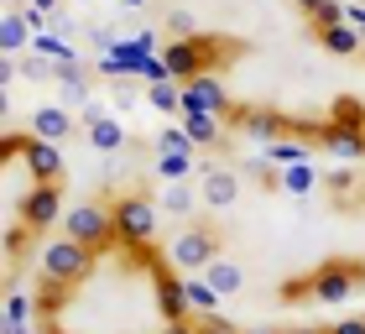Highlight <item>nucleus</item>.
<instances>
[{"label": "nucleus", "instance_id": "1", "mask_svg": "<svg viewBox=\"0 0 365 334\" xmlns=\"http://www.w3.org/2000/svg\"><path fill=\"white\" fill-rule=\"evenodd\" d=\"M240 58V42L235 37H204V31H193V37L182 42H168V53H162V74L173 79H204V74H220L230 63Z\"/></svg>", "mask_w": 365, "mask_h": 334}, {"label": "nucleus", "instance_id": "2", "mask_svg": "<svg viewBox=\"0 0 365 334\" xmlns=\"http://www.w3.org/2000/svg\"><path fill=\"white\" fill-rule=\"evenodd\" d=\"M89 272H94V250L78 246L73 236L42 246V288H47V303H63L68 288H78Z\"/></svg>", "mask_w": 365, "mask_h": 334}, {"label": "nucleus", "instance_id": "3", "mask_svg": "<svg viewBox=\"0 0 365 334\" xmlns=\"http://www.w3.org/2000/svg\"><path fill=\"white\" fill-rule=\"evenodd\" d=\"M220 256H225V236H220V225H214V220L182 225L178 241H173V250H168V261L178 266V272H209Z\"/></svg>", "mask_w": 365, "mask_h": 334}, {"label": "nucleus", "instance_id": "4", "mask_svg": "<svg viewBox=\"0 0 365 334\" xmlns=\"http://www.w3.org/2000/svg\"><path fill=\"white\" fill-rule=\"evenodd\" d=\"M157 209H162V204H152L141 188L120 193V198L110 204V214H115V241L130 246V250H146V246H152V236H157Z\"/></svg>", "mask_w": 365, "mask_h": 334}, {"label": "nucleus", "instance_id": "5", "mask_svg": "<svg viewBox=\"0 0 365 334\" xmlns=\"http://www.w3.org/2000/svg\"><path fill=\"white\" fill-rule=\"evenodd\" d=\"M63 236H73L78 246H89L99 256L105 246H115V214H110V204H78V209H68V214H63Z\"/></svg>", "mask_w": 365, "mask_h": 334}, {"label": "nucleus", "instance_id": "6", "mask_svg": "<svg viewBox=\"0 0 365 334\" xmlns=\"http://www.w3.org/2000/svg\"><path fill=\"white\" fill-rule=\"evenodd\" d=\"M360 282H365V261H324L308 272V288L319 303H344L350 293H360Z\"/></svg>", "mask_w": 365, "mask_h": 334}, {"label": "nucleus", "instance_id": "7", "mask_svg": "<svg viewBox=\"0 0 365 334\" xmlns=\"http://www.w3.org/2000/svg\"><path fill=\"white\" fill-rule=\"evenodd\" d=\"M6 157H21L31 183H58L63 178V157H58V141L47 136H11L6 141Z\"/></svg>", "mask_w": 365, "mask_h": 334}, {"label": "nucleus", "instance_id": "8", "mask_svg": "<svg viewBox=\"0 0 365 334\" xmlns=\"http://www.w3.org/2000/svg\"><path fill=\"white\" fill-rule=\"evenodd\" d=\"M182 110H188V115L204 110V115H220V121H230V115H235V105H230V94H225V84L214 79V74L182 84Z\"/></svg>", "mask_w": 365, "mask_h": 334}, {"label": "nucleus", "instance_id": "9", "mask_svg": "<svg viewBox=\"0 0 365 334\" xmlns=\"http://www.w3.org/2000/svg\"><path fill=\"white\" fill-rule=\"evenodd\" d=\"M58 209H63V193H58V183H31V193L21 198V225H31V230L42 236V230L58 220Z\"/></svg>", "mask_w": 365, "mask_h": 334}, {"label": "nucleus", "instance_id": "10", "mask_svg": "<svg viewBox=\"0 0 365 334\" xmlns=\"http://www.w3.org/2000/svg\"><path fill=\"white\" fill-rule=\"evenodd\" d=\"M198 198H204V209H230L240 198V173H235V167H204Z\"/></svg>", "mask_w": 365, "mask_h": 334}, {"label": "nucleus", "instance_id": "11", "mask_svg": "<svg viewBox=\"0 0 365 334\" xmlns=\"http://www.w3.org/2000/svg\"><path fill=\"white\" fill-rule=\"evenodd\" d=\"M37 37V21H31V11H21V6H6L0 11V53H21V47Z\"/></svg>", "mask_w": 365, "mask_h": 334}, {"label": "nucleus", "instance_id": "12", "mask_svg": "<svg viewBox=\"0 0 365 334\" xmlns=\"http://www.w3.org/2000/svg\"><path fill=\"white\" fill-rule=\"evenodd\" d=\"M73 131H78V121H73V110H68V105H37V110H31V136L68 141Z\"/></svg>", "mask_w": 365, "mask_h": 334}, {"label": "nucleus", "instance_id": "13", "mask_svg": "<svg viewBox=\"0 0 365 334\" xmlns=\"http://www.w3.org/2000/svg\"><path fill=\"white\" fill-rule=\"evenodd\" d=\"M152 282H157V308H162V319H188L193 308H188V293H182V282H173L162 266L152 272Z\"/></svg>", "mask_w": 365, "mask_h": 334}, {"label": "nucleus", "instance_id": "14", "mask_svg": "<svg viewBox=\"0 0 365 334\" xmlns=\"http://www.w3.org/2000/svg\"><path fill=\"white\" fill-rule=\"evenodd\" d=\"M89 146L94 152H120L125 146V126L110 121V115H89Z\"/></svg>", "mask_w": 365, "mask_h": 334}, {"label": "nucleus", "instance_id": "15", "mask_svg": "<svg viewBox=\"0 0 365 334\" xmlns=\"http://www.w3.org/2000/svg\"><path fill=\"white\" fill-rule=\"evenodd\" d=\"M198 204H204V198H198V183H173V188L162 193V214H173V220H188Z\"/></svg>", "mask_w": 365, "mask_h": 334}, {"label": "nucleus", "instance_id": "16", "mask_svg": "<svg viewBox=\"0 0 365 334\" xmlns=\"http://www.w3.org/2000/svg\"><path fill=\"white\" fill-rule=\"evenodd\" d=\"M182 293H188V308H193V313H214V308H220V288H214L204 272H188Z\"/></svg>", "mask_w": 365, "mask_h": 334}, {"label": "nucleus", "instance_id": "17", "mask_svg": "<svg viewBox=\"0 0 365 334\" xmlns=\"http://www.w3.org/2000/svg\"><path fill=\"white\" fill-rule=\"evenodd\" d=\"M319 42H324L334 58H355V53H360V26L334 21V26H324V31H319Z\"/></svg>", "mask_w": 365, "mask_h": 334}, {"label": "nucleus", "instance_id": "18", "mask_svg": "<svg viewBox=\"0 0 365 334\" xmlns=\"http://www.w3.org/2000/svg\"><path fill=\"white\" fill-rule=\"evenodd\" d=\"M152 173L168 178V183H188L193 178V152H168V146H157V167Z\"/></svg>", "mask_w": 365, "mask_h": 334}, {"label": "nucleus", "instance_id": "19", "mask_svg": "<svg viewBox=\"0 0 365 334\" xmlns=\"http://www.w3.org/2000/svg\"><path fill=\"white\" fill-rule=\"evenodd\" d=\"M188 136H193V146H225V131H220V115H204V110H193L188 121Z\"/></svg>", "mask_w": 365, "mask_h": 334}, {"label": "nucleus", "instance_id": "20", "mask_svg": "<svg viewBox=\"0 0 365 334\" xmlns=\"http://www.w3.org/2000/svg\"><path fill=\"white\" fill-rule=\"evenodd\" d=\"M204 277L214 282V288H220V298H235V293L245 288V272H240V266H235V261H225V256H220V261H214V266H209V272H204Z\"/></svg>", "mask_w": 365, "mask_h": 334}, {"label": "nucleus", "instance_id": "21", "mask_svg": "<svg viewBox=\"0 0 365 334\" xmlns=\"http://www.w3.org/2000/svg\"><path fill=\"white\" fill-rule=\"evenodd\" d=\"M168 79H173V74H162V79L152 84V89H146V105H152V110H182V94L173 89Z\"/></svg>", "mask_w": 365, "mask_h": 334}, {"label": "nucleus", "instance_id": "22", "mask_svg": "<svg viewBox=\"0 0 365 334\" xmlns=\"http://www.w3.org/2000/svg\"><path fill=\"white\" fill-rule=\"evenodd\" d=\"M84 105L89 99V79H84V69H73V63H63V105Z\"/></svg>", "mask_w": 365, "mask_h": 334}, {"label": "nucleus", "instance_id": "23", "mask_svg": "<svg viewBox=\"0 0 365 334\" xmlns=\"http://www.w3.org/2000/svg\"><path fill=\"white\" fill-rule=\"evenodd\" d=\"M329 121H339L350 131H365V105H360V99H339V105L329 110Z\"/></svg>", "mask_w": 365, "mask_h": 334}, {"label": "nucleus", "instance_id": "24", "mask_svg": "<svg viewBox=\"0 0 365 334\" xmlns=\"http://www.w3.org/2000/svg\"><path fill=\"white\" fill-rule=\"evenodd\" d=\"M313 183H319V178H313V167H308V162H287V173H282V188H292V193H308Z\"/></svg>", "mask_w": 365, "mask_h": 334}, {"label": "nucleus", "instance_id": "25", "mask_svg": "<svg viewBox=\"0 0 365 334\" xmlns=\"http://www.w3.org/2000/svg\"><path fill=\"white\" fill-rule=\"evenodd\" d=\"M277 298H282V303H308L313 288H308V277H287V282L277 288Z\"/></svg>", "mask_w": 365, "mask_h": 334}, {"label": "nucleus", "instance_id": "26", "mask_svg": "<svg viewBox=\"0 0 365 334\" xmlns=\"http://www.w3.org/2000/svg\"><path fill=\"white\" fill-rule=\"evenodd\" d=\"M31 313H37V308H31L26 293H11V298H6V324H26Z\"/></svg>", "mask_w": 365, "mask_h": 334}, {"label": "nucleus", "instance_id": "27", "mask_svg": "<svg viewBox=\"0 0 365 334\" xmlns=\"http://www.w3.org/2000/svg\"><path fill=\"white\" fill-rule=\"evenodd\" d=\"M193 334H240V329H235V324H225V319H214V313H198Z\"/></svg>", "mask_w": 365, "mask_h": 334}, {"label": "nucleus", "instance_id": "28", "mask_svg": "<svg viewBox=\"0 0 365 334\" xmlns=\"http://www.w3.org/2000/svg\"><path fill=\"white\" fill-rule=\"evenodd\" d=\"M157 146H168V152H193V136H188V131H162Z\"/></svg>", "mask_w": 365, "mask_h": 334}, {"label": "nucleus", "instance_id": "29", "mask_svg": "<svg viewBox=\"0 0 365 334\" xmlns=\"http://www.w3.org/2000/svg\"><path fill=\"white\" fill-rule=\"evenodd\" d=\"M329 334H365V319H339Z\"/></svg>", "mask_w": 365, "mask_h": 334}, {"label": "nucleus", "instance_id": "30", "mask_svg": "<svg viewBox=\"0 0 365 334\" xmlns=\"http://www.w3.org/2000/svg\"><path fill=\"white\" fill-rule=\"evenodd\" d=\"M324 6H329V0H297V11H303V16H319Z\"/></svg>", "mask_w": 365, "mask_h": 334}, {"label": "nucleus", "instance_id": "31", "mask_svg": "<svg viewBox=\"0 0 365 334\" xmlns=\"http://www.w3.org/2000/svg\"><path fill=\"white\" fill-rule=\"evenodd\" d=\"M162 334H193V324H188V319H168V329H162Z\"/></svg>", "mask_w": 365, "mask_h": 334}, {"label": "nucleus", "instance_id": "32", "mask_svg": "<svg viewBox=\"0 0 365 334\" xmlns=\"http://www.w3.org/2000/svg\"><path fill=\"white\" fill-rule=\"evenodd\" d=\"M58 6H63V0H31V11H42V16H53Z\"/></svg>", "mask_w": 365, "mask_h": 334}, {"label": "nucleus", "instance_id": "33", "mask_svg": "<svg viewBox=\"0 0 365 334\" xmlns=\"http://www.w3.org/2000/svg\"><path fill=\"white\" fill-rule=\"evenodd\" d=\"M6 334H42L37 324H6Z\"/></svg>", "mask_w": 365, "mask_h": 334}, {"label": "nucleus", "instance_id": "34", "mask_svg": "<svg viewBox=\"0 0 365 334\" xmlns=\"http://www.w3.org/2000/svg\"><path fill=\"white\" fill-rule=\"evenodd\" d=\"M350 26H360V31H365V6H355V11H350Z\"/></svg>", "mask_w": 365, "mask_h": 334}, {"label": "nucleus", "instance_id": "35", "mask_svg": "<svg viewBox=\"0 0 365 334\" xmlns=\"http://www.w3.org/2000/svg\"><path fill=\"white\" fill-rule=\"evenodd\" d=\"M240 334H282V329H240Z\"/></svg>", "mask_w": 365, "mask_h": 334}, {"label": "nucleus", "instance_id": "36", "mask_svg": "<svg viewBox=\"0 0 365 334\" xmlns=\"http://www.w3.org/2000/svg\"><path fill=\"white\" fill-rule=\"evenodd\" d=\"M287 334H329V329H287Z\"/></svg>", "mask_w": 365, "mask_h": 334}, {"label": "nucleus", "instance_id": "37", "mask_svg": "<svg viewBox=\"0 0 365 334\" xmlns=\"http://www.w3.org/2000/svg\"><path fill=\"white\" fill-rule=\"evenodd\" d=\"M6 6H21V0H6Z\"/></svg>", "mask_w": 365, "mask_h": 334}]
</instances>
